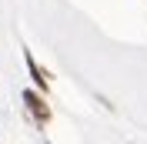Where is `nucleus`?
I'll use <instances>...</instances> for the list:
<instances>
[{
  "label": "nucleus",
  "instance_id": "1",
  "mask_svg": "<svg viewBox=\"0 0 147 144\" xmlns=\"http://www.w3.org/2000/svg\"><path fill=\"white\" fill-rule=\"evenodd\" d=\"M24 104L30 107V114H34L40 124H47V121H50V107H47V101L40 97L37 90H24Z\"/></svg>",
  "mask_w": 147,
  "mask_h": 144
},
{
  "label": "nucleus",
  "instance_id": "2",
  "mask_svg": "<svg viewBox=\"0 0 147 144\" xmlns=\"http://www.w3.org/2000/svg\"><path fill=\"white\" fill-rule=\"evenodd\" d=\"M24 60H27V71H30V77H34V84H37L40 90H47V74L37 67V60L30 57V50H24Z\"/></svg>",
  "mask_w": 147,
  "mask_h": 144
}]
</instances>
